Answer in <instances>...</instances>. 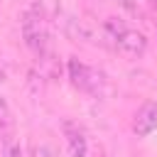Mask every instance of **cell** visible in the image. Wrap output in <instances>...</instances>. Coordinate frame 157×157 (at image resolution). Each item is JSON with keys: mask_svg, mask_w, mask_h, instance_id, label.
Wrapping results in <instances>:
<instances>
[{"mask_svg": "<svg viewBox=\"0 0 157 157\" xmlns=\"http://www.w3.org/2000/svg\"><path fill=\"white\" fill-rule=\"evenodd\" d=\"M105 32L110 34L113 44L128 56H142L145 49H147V37L142 32H137L135 27H130L120 17H108L105 20Z\"/></svg>", "mask_w": 157, "mask_h": 157, "instance_id": "1", "label": "cell"}, {"mask_svg": "<svg viewBox=\"0 0 157 157\" xmlns=\"http://www.w3.org/2000/svg\"><path fill=\"white\" fill-rule=\"evenodd\" d=\"M22 39H25L27 49L37 56H44L49 49V29L37 7H29L22 15Z\"/></svg>", "mask_w": 157, "mask_h": 157, "instance_id": "2", "label": "cell"}, {"mask_svg": "<svg viewBox=\"0 0 157 157\" xmlns=\"http://www.w3.org/2000/svg\"><path fill=\"white\" fill-rule=\"evenodd\" d=\"M69 78H71V83L78 88V91H83V93H98L101 91V86H103V76L96 71V69H91V66H86L83 61H78V59H69Z\"/></svg>", "mask_w": 157, "mask_h": 157, "instance_id": "3", "label": "cell"}, {"mask_svg": "<svg viewBox=\"0 0 157 157\" xmlns=\"http://www.w3.org/2000/svg\"><path fill=\"white\" fill-rule=\"evenodd\" d=\"M155 130H157V103L147 101V103L140 105V110L132 118V132L137 137H147Z\"/></svg>", "mask_w": 157, "mask_h": 157, "instance_id": "4", "label": "cell"}, {"mask_svg": "<svg viewBox=\"0 0 157 157\" xmlns=\"http://www.w3.org/2000/svg\"><path fill=\"white\" fill-rule=\"evenodd\" d=\"M66 137H69V157H88V140L81 128L66 123Z\"/></svg>", "mask_w": 157, "mask_h": 157, "instance_id": "5", "label": "cell"}, {"mask_svg": "<svg viewBox=\"0 0 157 157\" xmlns=\"http://www.w3.org/2000/svg\"><path fill=\"white\" fill-rule=\"evenodd\" d=\"M12 130H15L12 110H10V105L5 103V98H0V140L7 137V135H12Z\"/></svg>", "mask_w": 157, "mask_h": 157, "instance_id": "6", "label": "cell"}, {"mask_svg": "<svg viewBox=\"0 0 157 157\" xmlns=\"http://www.w3.org/2000/svg\"><path fill=\"white\" fill-rule=\"evenodd\" d=\"M0 142H2V157H25L22 142H20V137H15V132L2 137Z\"/></svg>", "mask_w": 157, "mask_h": 157, "instance_id": "7", "label": "cell"}, {"mask_svg": "<svg viewBox=\"0 0 157 157\" xmlns=\"http://www.w3.org/2000/svg\"><path fill=\"white\" fill-rule=\"evenodd\" d=\"M152 2H155V5H157V0H152Z\"/></svg>", "mask_w": 157, "mask_h": 157, "instance_id": "8", "label": "cell"}]
</instances>
